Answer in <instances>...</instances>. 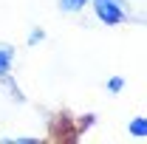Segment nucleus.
Instances as JSON below:
<instances>
[{
    "label": "nucleus",
    "instance_id": "obj_1",
    "mask_svg": "<svg viewBox=\"0 0 147 144\" xmlns=\"http://www.w3.org/2000/svg\"><path fill=\"white\" fill-rule=\"evenodd\" d=\"M93 14L105 26H116L127 20V6L125 0H93Z\"/></svg>",
    "mask_w": 147,
    "mask_h": 144
},
{
    "label": "nucleus",
    "instance_id": "obj_2",
    "mask_svg": "<svg viewBox=\"0 0 147 144\" xmlns=\"http://www.w3.org/2000/svg\"><path fill=\"white\" fill-rule=\"evenodd\" d=\"M11 62H14V48L0 42V79L11 73Z\"/></svg>",
    "mask_w": 147,
    "mask_h": 144
},
{
    "label": "nucleus",
    "instance_id": "obj_3",
    "mask_svg": "<svg viewBox=\"0 0 147 144\" xmlns=\"http://www.w3.org/2000/svg\"><path fill=\"white\" fill-rule=\"evenodd\" d=\"M127 133L133 136V139H147V116H136V119H130Z\"/></svg>",
    "mask_w": 147,
    "mask_h": 144
},
{
    "label": "nucleus",
    "instance_id": "obj_4",
    "mask_svg": "<svg viewBox=\"0 0 147 144\" xmlns=\"http://www.w3.org/2000/svg\"><path fill=\"white\" fill-rule=\"evenodd\" d=\"M88 6V0H59V9L65 14H74V11H82Z\"/></svg>",
    "mask_w": 147,
    "mask_h": 144
},
{
    "label": "nucleus",
    "instance_id": "obj_5",
    "mask_svg": "<svg viewBox=\"0 0 147 144\" xmlns=\"http://www.w3.org/2000/svg\"><path fill=\"white\" fill-rule=\"evenodd\" d=\"M122 88H125V79H122V76H113V79H108V90H110V93H119Z\"/></svg>",
    "mask_w": 147,
    "mask_h": 144
},
{
    "label": "nucleus",
    "instance_id": "obj_6",
    "mask_svg": "<svg viewBox=\"0 0 147 144\" xmlns=\"http://www.w3.org/2000/svg\"><path fill=\"white\" fill-rule=\"evenodd\" d=\"M42 37H45V31H42V28H31V34H28V45L42 42Z\"/></svg>",
    "mask_w": 147,
    "mask_h": 144
}]
</instances>
